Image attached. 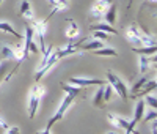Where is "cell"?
<instances>
[{"label": "cell", "instance_id": "7", "mask_svg": "<svg viewBox=\"0 0 157 134\" xmlns=\"http://www.w3.org/2000/svg\"><path fill=\"white\" fill-rule=\"evenodd\" d=\"M126 39L130 43V44H134V46H141V29L140 27H137V24H132V25H129L127 29H126V33H124Z\"/></svg>", "mask_w": 157, "mask_h": 134}, {"label": "cell", "instance_id": "8", "mask_svg": "<svg viewBox=\"0 0 157 134\" xmlns=\"http://www.w3.org/2000/svg\"><path fill=\"white\" fill-rule=\"evenodd\" d=\"M58 60H60V59H58V55H57V51H54V52H52V55H50V59L41 66V68H38V73L35 74V80H36V82H39V80L44 77V74H46L47 71H50L52 68H54L55 63H57Z\"/></svg>", "mask_w": 157, "mask_h": 134}, {"label": "cell", "instance_id": "13", "mask_svg": "<svg viewBox=\"0 0 157 134\" xmlns=\"http://www.w3.org/2000/svg\"><path fill=\"white\" fill-rule=\"evenodd\" d=\"M90 30L91 32H96V30H99V32H105V33H116V30L113 29V25H110V24H107V22H99V24H91L90 25Z\"/></svg>", "mask_w": 157, "mask_h": 134}, {"label": "cell", "instance_id": "28", "mask_svg": "<svg viewBox=\"0 0 157 134\" xmlns=\"http://www.w3.org/2000/svg\"><path fill=\"white\" fill-rule=\"evenodd\" d=\"M155 117H157V112H155V109H151L146 115H143L141 118L145 120V122H151V120H155Z\"/></svg>", "mask_w": 157, "mask_h": 134}, {"label": "cell", "instance_id": "10", "mask_svg": "<svg viewBox=\"0 0 157 134\" xmlns=\"http://www.w3.org/2000/svg\"><path fill=\"white\" fill-rule=\"evenodd\" d=\"M151 65H155V55H140L138 54V73L140 74H145L149 71Z\"/></svg>", "mask_w": 157, "mask_h": 134}, {"label": "cell", "instance_id": "29", "mask_svg": "<svg viewBox=\"0 0 157 134\" xmlns=\"http://www.w3.org/2000/svg\"><path fill=\"white\" fill-rule=\"evenodd\" d=\"M93 36H94V39H107L109 38V33H105V32H99V30H96L94 33H93Z\"/></svg>", "mask_w": 157, "mask_h": 134}, {"label": "cell", "instance_id": "32", "mask_svg": "<svg viewBox=\"0 0 157 134\" xmlns=\"http://www.w3.org/2000/svg\"><path fill=\"white\" fill-rule=\"evenodd\" d=\"M50 129H52V126H49V125H46V128L41 131V132H38V134H52L50 132Z\"/></svg>", "mask_w": 157, "mask_h": 134}, {"label": "cell", "instance_id": "36", "mask_svg": "<svg viewBox=\"0 0 157 134\" xmlns=\"http://www.w3.org/2000/svg\"><path fill=\"white\" fill-rule=\"evenodd\" d=\"M148 2H152V3H155V0H148Z\"/></svg>", "mask_w": 157, "mask_h": 134}, {"label": "cell", "instance_id": "24", "mask_svg": "<svg viewBox=\"0 0 157 134\" xmlns=\"http://www.w3.org/2000/svg\"><path fill=\"white\" fill-rule=\"evenodd\" d=\"M0 52H2V55H3L5 59H8V60H13V59H16V55H14V51H13V47H11V46H8V44L2 46V49H0Z\"/></svg>", "mask_w": 157, "mask_h": 134}, {"label": "cell", "instance_id": "5", "mask_svg": "<svg viewBox=\"0 0 157 134\" xmlns=\"http://www.w3.org/2000/svg\"><path fill=\"white\" fill-rule=\"evenodd\" d=\"M74 99H75V96H72V95H69V93H66V95H64V98H63V101H61V104H60V107L57 109V112L54 114V117L49 118L47 125H49V126H54V123H55V122L61 120V118H63V115L66 114V111L72 106Z\"/></svg>", "mask_w": 157, "mask_h": 134}, {"label": "cell", "instance_id": "11", "mask_svg": "<svg viewBox=\"0 0 157 134\" xmlns=\"http://www.w3.org/2000/svg\"><path fill=\"white\" fill-rule=\"evenodd\" d=\"M107 120H109V123L116 128V129H127L129 126V120H126L124 117H120V115H115V114H107Z\"/></svg>", "mask_w": 157, "mask_h": 134}, {"label": "cell", "instance_id": "27", "mask_svg": "<svg viewBox=\"0 0 157 134\" xmlns=\"http://www.w3.org/2000/svg\"><path fill=\"white\" fill-rule=\"evenodd\" d=\"M112 96H113V88H112V85L109 84V85L104 87V101L112 99Z\"/></svg>", "mask_w": 157, "mask_h": 134}, {"label": "cell", "instance_id": "17", "mask_svg": "<svg viewBox=\"0 0 157 134\" xmlns=\"http://www.w3.org/2000/svg\"><path fill=\"white\" fill-rule=\"evenodd\" d=\"M104 18H105V22H107V24H110V25L115 24V21H116V5H115V2L107 8V11H105V14H104Z\"/></svg>", "mask_w": 157, "mask_h": 134}, {"label": "cell", "instance_id": "9", "mask_svg": "<svg viewBox=\"0 0 157 134\" xmlns=\"http://www.w3.org/2000/svg\"><path fill=\"white\" fill-rule=\"evenodd\" d=\"M69 84L77 85V87H90V85H104L102 79H86V77H71L69 79Z\"/></svg>", "mask_w": 157, "mask_h": 134}, {"label": "cell", "instance_id": "20", "mask_svg": "<svg viewBox=\"0 0 157 134\" xmlns=\"http://www.w3.org/2000/svg\"><path fill=\"white\" fill-rule=\"evenodd\" d=\"M155 87H157L155 79H152V80H146V84L143 85V91H141V93H138V98H141V96L148 95V93L154 91V90H155Z\"/></svg>", "mask_w": 157, "mask_h": 134}, {"label": "cell", "instance_id": "31", "mask_svg": "<svg viewBox=\"0 0 157 134\" xmlns=\"http://www.w3.org/2000/svg\"><path fill=\"white\" fill-rule=\"evenodd\" d=\"M5 73H6V63L3 62L2 65H0V82H2V79H3Z\"/></svg>", "mask_w": 157, "mask_h": 134}, {"label": "cell", "instance_id": "15", "mask_svg": "<svg viewBox=\"0 0 157 134\" xmlns=\"http://www.w3.org/2000/svg\"><path fill=\"white\" fill-rule=\"evenodd\" d=\"M0 30L2 32H5V33H10V35H13V36H16V38H24L21 33H17L16 30H14V27H13L10 22H6V21H0Z\"/></svg>", "mask_w": 157, "mask_h": 134}, {"label": "cell", "instance_id": "30", "mask_svg": "<svg viewBox=\"0 0 157 134\" xmlns=\"http://www.w3.org/2000/svg\"><path fill=\"white\" fill-rule=\"evenodd\" d=\"M5 134H21V129L17 126H8L5 129Z\"/></svg>", "mask_w": 157, "mask_h": 134}, {"label": "cell", "instance_id": "3", "mask_svg": "<svg viewBox=\"0 0 157 134\" xmlns=\"http://www.w3.org/2000/svg\"><path fill=\"white\" fill-rule=\"evenodd\" d=\"M50 16H54V13L50 11V14L46 18V19H41V21H32L30 25H32V29L33 32L38 35V39H39V51L44 52L46 51V41H44V36H46V30H47V21L50 19Z\"/></svg>", "mask_w": 157, "mask_h": 134}, {"label": "cell", "instance_id": "16", "mask_svg": "<svg viewBox=\"0 0 157 134\" xmlns=\"http://www.w3.org/2000/svg\"><path fill=\"white\" fill-rule=\"evenodd\" d=\"M132 51L140 55H155L157 47L155 46H140V47H132Z\"/></svg>", "mask_w": 157, "mask_h": 134}, {"label": "cell", "instance_id": "21", "mask_svg": "<svg viewBox=\"0 0 157 134\" xmlns=\"http://www.w3.org/2000/svg\"><path fill=\"white\" fill-rule=\"evenodd\" d=\"M61 90L69 93V95H72V96H77L78 93H80V87L72 85V84H64V82H61Z\"/></svg>", "mask_w": 157, "mask_h": 134}, {"label": "cell", "instance_id": "12", "mask_svg": "<svg viewBox=\"0 0 157 134\" xmlns=\"http://www.w3.org/2000/svg\"><path fill=\"white\" fill-rule=\"evenodd\" d=\"M19 14H21L22 18H25V21H29V22L35 21V13H33V10H32V5H30L29 0H22V2H21Z\"/></svg>", "mask_w": 157, "mask_h": 134}, {"label": "cell", "instance_id": "25", "mask_svg": "<svg viewBox=\"0 0 157 134\" xmlns=\"http://www.w3.org/2000/svg\"><path fill=\"white\" fill-rule=\"evenodd\" d=\"M146 80H148V77H145V76L140 77V79L137 80V82L134 84V87H132V90H130V93H132V95H137L138 90H141V88H143V85L146 84Z\"/></svg>", "mask_w": 157, "mask_h": 134}, {"label": "cell", "instance_id": "22", "mask_svg": "<svg viewBox=\"0 0 157 134\" xmlns=\"http://www.w3.org/2000/svg\"><path fill=\"white\" fill-rule=\"evenodd\" d=\"M102 103H104V85H99V87H98V90H96V93H94L93 104H94L96 107H101V106H102Z\"/></svg>", "mask_w": 157, "mask_h": 134}, {"label": "cell", "instance_id": "14", "mask_svg": "<svg viewBox=\"0 0 157 134\" xmlns=\"http://www.w3.org/2000/svg\"><path fill=\"white\" fill-rule=\"evenodd\" d=\"M66 36L69 41H74V39L78 36V25L72 21V19H68V29H66Z\"/></svg>", "mask_w": 157, "mask_h": 134}, {"label": "cell", "instance_id": "19", "mask_svg": "<svg viewBox=\"0 0 157 134\" xmlns=\"http://www.w3.org/2000/svg\"><path fill=\"white\" fill-rule=\"evenodd\" d=\"M101 47H104V43L101 41V39H94V41H90V43H83L82 46H80V49L82 51H96V49H101Z\"/></svg>", "mask_w": 157, "mask_h": 134}, {"label": "cell", "instance_id": "4", "mask_svg": "<svg viewBox=\"0 0 157 134\" xmlns=\"http://www.w3.org/2000/svg\"><path fill=\"white\" fill-rule=\"evenodd\" d=\"M25 35H24V39H25V44H24V60H27L29 59V54H36L38 52V44L33 41V29H32V25L27 24L25 25Z\"/></svg>", "mask_w": 157, "mask_h": 134}, {"label": "cell", "instance_id": "34", "mask_svg": "<svg viewBox=\"0 0 157 134\" xmlns=\"http://www.w3.org/2000/svg\"><path fill=\"white\" fill-rule=\"evenodd\" d=\"M8 126H10V125H8V123L5 122V120H3L2 117H0V128H3V129H6Z\"/></svg>", "mask_w": 157, "mask_h": 134}, {"label": "cell", "instance_id": "6", "mask_svg": "<svg viewBox=\"0 0 157 134\" xmlns=\"http://www.w3.org/2000/svg\"><path fill=\"white\" fill-rule=\"evenodd\" d=\"M113 3V0H96V2L93 3V6H91L90 10V16L93 19H101L104 18V14H105L107 8Z\"/></svg>", "mask_w": 157, "mask_h": 134}, {"label": "cell", "instance_id": "18", "mask_svg": "<svg viewBox=\"0 0 157 134\" xmlns=\"http://www.w3.org/2000/svg\"><path fill=\"white\" fill-rule=\"evenodd\" d=\"M94 55H101V57H116L118 52L113 49V47H101V49H96V51H91Z\"/></svg>", "mask_w": 157, "mask_h": 134}, {"label": "cell", "instance_id": "2", "mask_svg": "<svg viewBox=\"0 0 157 134\" xmlns=\"http://www.w3.org/2000/svg\"><path fill=\"white\" fill-rule=\"evenodd\" d=\"M107 80H109V84L112 85L113 91L116 93L118 96H120L123 101H126L129 98V90H127V85L123 82V80L118 77L113 71H107Z\"/></svg>", "mask_w": 157, "mask_h": 134}, {"label": "cell", "instance_id": "1", "mask_svg": "<svg viewBox=\"0 0 157 134\" xmlns=\"http://www.w3.org/2000/svg\"><path fill=\"white\" fill-rule=\"evenodd\" d=\"M46 91L47 88L43 85V84H39L36 82L32 90H30V96H29V117L33 118L38 112V107H39V103H41V98L46 95Z\"/></svg>", "mask_w": 157, "mask_h": 134}, {"label": "cell", "instance_id": "37", "mask_svg": "<svg viewBox=\"0 0 157 134\" xmlns=\"http://www.w3.org/2000/svg\"><path fill=\"white\" fill-rule=\"evenodd\" d=\"M0 3H2V0H0Z\"/></svg>", "mask_w": 157, "mask_h": 134}, {"label": "cell", "instance_id": "33", "mask_svg": "<svg viewBox=\"0 0 157 134\" xmlns=\"http://www.w3.org/2000/svg\"><path fill=\"white\" fill-rule=\"evenodd\" d=\"M151 132H152V134H157V123H155V120H152V125H151Z\"/></svg>", "mask_w": 157, "mask_h": 134}, {"label": "cell", "instance_id": "35", "mask_svg": "<svg viewBox=\"0 0 157 134\" xmlns=\"http://www.w3.org/2000/svg\"><path fill=\"white\" fill-rule=\"evenodd\" d=\"M107 134H118V132H116V131H109Z\"/></svg>", "mask_w": 157, "mask_h": 134}, {"label": "cell", "instance_id": "23", "mask_svg": "<svg viewBox=\"0 0 157 134\" xmlns=\"http://www.w3.org/2000/svg\"><path fill=\"white\" fill-rule=\"evenodd\" d=\"M54 6V10H52V13H58V11H64V10H68L69 6V0H55V3L52 5Z\"/></svg>", "mask_w": 157, "mask_h": 134}, {"label": "cell", "instance_id": "26", "mask_svg": "<svg viewBox=\"0 0 157 134\" xmlns=\"http://www.w3.org/2000/svg\"><path fill=\"white\" fill-rule=\"evenodd\" d=\"M143 101H145V104L151 106V109H155V107H157V101H155V95H154V93H152V95H151V93L145 95V99H143Z\"/></svg>", "mask_w": 157, "mask_h": 134}]
</instances>
